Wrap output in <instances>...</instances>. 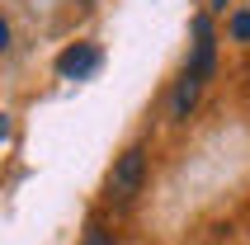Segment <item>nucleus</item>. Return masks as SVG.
<instances>
[{
	"mask_svg": "<svg viewBox=\"0 0 250 245\" xmlns=\"http://www.w3.org/2000/svg\"><path fill=\"white\" fill-rule=\"evenodd\" d=\"M142 184H146V151L142 146H127L118 161H113V170H109V203L113 207H127L132 198L142 193Z\"/></svg>",
	"mask_w": 250,
	"mask_h": 245,
	"instance_id": "f257e3e1",
	"label": "nucleus"
},
{
	"mask_svg": "<svg viewBox=\"0 0 250 245\" xmlns=\"http://www.w3.org/2000/svg\"><path fill=\"white\" fill-rule=\"evenodd\" d=\"M194 57H189V66H184V71H194V76H198V81H208V76H212V71H217V38H212V19H208V14H198V19H194Z\"/></svg>",
	"mask_w": 250,
	"mask_h": 245,
	"instance_id": "f03ea898",
	"label": "nucleus"
},
{
	"mask_svg": "<svg viewBox=\"0 0 250 245\" xmlns=\"http://www.w3.org/2000/svg\"><path fill=\"white\" fill-rule=\"evenodd\" d=\"M90 71H99V47L95 42H71L57 52V76H66V81H85Z\"/></svg>",
	"mask_w": 250,
	"mask_h": 245,
	"instance_id": "7ed1b4c3",
	"label": "nucleus"
},
{
	"mask_svg": "<svg viewBox=\"0 0 250 245\" xmlns=\"http://www.w3.org/2000/svg\"><path fill=\"white\" fill-rule=\"evenodd\" d=\"M203 85H208V81H198L194 71H184L180 81H175V95H170V118H175V122H184L189 113L198 109V95H203Z\"/></svg>",
	"mask_w": 250,
	"mask_h": 245,
	"instance_id": "20e7f679",
	"label": "nucleus"
},
{
	"mask_svg": "<svg viewBox=\"0 0 250 245\" xmlns=\"http://www.w3.org/2000/svg\"><path fill=\"white\" fill-rule=\"evenodd\" d=\"M231 38L250 42V14H236V19H231Z\"/></svg>",
	"mask_w": 250,
	"mask_h": 245,
	"instance_id": "39448f33",
	"label": "nucleus"
},
{
	"mask_svg": "<svg viewBox=\"0 0 250 245\" xmlns=\"http://www.w3.org/2000/svg\"><path fill=\"white\" fill-rule=\"evenodd\" d=\"M81 245H113V241H109V231H104V226H90Z\"/></svg>",
	"mask_w": 250,
	"mask_h": 245,
	"instance_id": "423d86ee",
	"label": "nucleus"
},
{
	"mask_svg": "<svg viewBox=\"0 0 250 245\" xmlns=\"http://www.w3.org/2000/svg\"><path fill=\"white\" fill-rule=\"evenodd\" d=\"M5 47H10V24L0 19V52H5Z\"/></svg>",
	"mask_w": 250,
	"mask_h": 245,
	"instance_id": "0eeeda50",
	"label": "nucleus"
},
{
	"mask_svg": "<svg viewBox=\"0 0 250 245\" xmlns=\"http://www.w3.org/2000/svg\"><path fill=\"white\" fill-rule=\"evenodd\" d=\"M5 137H10V118H5V113H0V142H5Z\"/></svg>",
	"mask_w": 250,
	"mask_h": 245,
	"instance_id": "6e6552de",
	"label": "nucleus"
},
{
	"mask_svg": "<svg viewBox=\"0 0 250 245\" xmlns=\"http://www.w3.org/2000/svg\"><path fill=\"white\" fill-rule=\"evenodd\" d=\"M212 10H227V0H212Z\"/></svg>",
	"mask_w": 250,
	"mask_h": 245,
	"instance_id": "1a4fd4ad",
	"label": "nucleus"
}]
</instances>
